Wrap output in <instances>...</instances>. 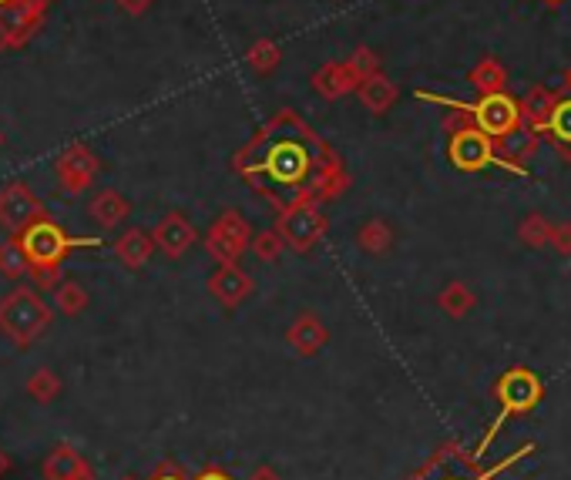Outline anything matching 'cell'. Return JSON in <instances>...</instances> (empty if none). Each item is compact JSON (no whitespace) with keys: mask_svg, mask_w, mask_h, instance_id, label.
<instances>
[{"mask_svg":"<svg viewBox=\"0 0 571 480\" xmlns=\"http://www.w3.org/2000/svg\"><path fill=\"white\" fill-rule=\"evenodd\" d=\"M548 138L561 148V155L571 162V98H558L555 111H551Z\"/></svg>","mask_w":571,"mask_h":480,"instance_id":"22","label":"cell"},{"mask_svg":"<svg viewBox=\"0 0 571 480\" xmlns=\"http://www.w3.org/2000/svg\"><path fill=\"white\" fill-rule=\"evenodd\" d=\"M565 91H571V64L565 68Z\"/></svg>","mask_w":571,"mask_h":480,"instance_id":"37","label":"cell"},{"mask_svg":"<svg viewBox=\"0 0 571 480\" xmlns=\"http://www.w3.org/2000/svg\"><path fill=\"white\" fill-rule=\"evenodd\" d=\"M467 84L477 91V98H488V94L508 91V71L498 58H481L467 74Z\"/></svg>","mask_w":571,"mask_h":480,"instance_id":"17","label":"cell"},{"mask_svg":"<svg viewBox=\"0 0 571 480\" xmlns=\"http://www.w3.org/2000/svg\"><path fill=\"white\" fill-rule=\"evenodd\" d=\"M115 252L128 269H142L155 252V235H145L142 229H128L115 242Z\"/></svg>","mask_w":571,"mask_h":480,"instance_id":"19","label":"cell"},{"mask_svg":"<svg viewBox=\"0 0 571 480\" xmlns=\"http://www.w3.org/2000/svg\"><path fill=\"white\" fill-rule=\"evenodd\" d=\"M558 105V94L541 88V84H535L528 94L521 98V121L524 128L531 131V135H548V125H551V111H555Z\"/></svg>","mask_w":571,"mask_h":480,"instance_id":"14","label":"cell"},{"mask_svg":"<svg viewBox=\"0 0 571 480\" xmlns=\"http://www.w3.org/2000/svg\"><path fill=\"white\" fill-rule=\"evenodd\" d=\"M44 480H95V470L71 444H58L44 457Z\"/></svg>","mask_w":571,"mask_h":480,"instance_id":"12","label":"cell"},{"mask_svg":"<svg viewBox=\"0 0 571 480\" xmlns=\"http://www.w3.org/2000/svg\"><path fill=\"white\" fill-rule=\"evenodd\" d=\"M215 235H222V239L229 242V246H236L239 252L249 246V222L242 219L239 212H222L219 222L212 225Z\"/></svg>","mask_w":571,"mask_h":480,"instance_id":"24","label":"cell"},{"mask_svg":"<svg viewBox=\"0 0 571 480\" xmlns=\"http://www.w3.org/2000/svg\"><path fill=\"white\" fill-rule=\"evenodd\" d=\"M474 125L481 131H488L494 141L514 135L524 121H521V101H514L508 91L501 94H488V98H477L474 105H467Z\"/></svg>","mask_w":571,"mask_h":480,"instance_id":"6","label":"cell"},{"mask_svg":"<svg viewBox=\"0 0 571 480\" xmlns=\"http://www.w3.org/2000/svg\"><path fill=\"white\" fill-rule=\"evenodd\" d=\"M357 98H360V105L370 111V115H387V111L397 105L400 88L390 78H383V71H380V74H373V78L360 81Z\"/></svg>","mask_w":571,"mask_h":480,"instance_id":"16","label":"cell"},{"mask_svg":"<svg viewBox=\"0 0 571 480\" xmlns=\"http://www.w3.org/2000/svg\"><path fill=\"white\" fill-rule=\"evenodd\" d=\"M158 480H179V477H158Z\"/></svg>","mask_w":571,"mask_h":480,"instance_id":"39","label":"cell"},{"mask_svg":"<svg viewBox=\"0 0 571 480\" xmlns=\"http://www.w3.org/2000/svg\"><path fill=\"white\" fill-rule=\"evenodd\" d=\"M323 229H326V215L316 209V202L310 199H299L293 209L283 215V222H279V235H283L293 249H310L323 235Z\"/></svg>","mask_w":571,"mask_h":480,"instance_id":"8","label":"cell"},{"mask_svg":"<svg viewBox=\"0 0 571 480\" xmlns=\"http://www.w3.org/2000/svg\"><path fill=\"white\" fill-rule=\"evenodd\" d=\"M115 4H118L125 14H131V17H142L145 11H152L155 0H115Z\"/></svg>","mask_w":571,"mask_h":480,"instance_id":"34","label":"cell"},{"mask_svg":"<svg viewBox=\"0 0 571 480\" xmlns=\"http://www.w3.org/2000/svg\"><path fill=\"white\" fill-rule=\"evenodd\" d=\"M551 242H555V249L558 252H571V225H555V229H551Z\"/></svg>","mask_w":571,"mask_h":480,"instance_id":"33","label":"cell"},{"mask_svg":"<svg viewBox=\"0 0 571 480\" xmlns=\"http://www.w3.org/2000/svg\"><path fill=\"white\" fill-rule=\"evenodd\" d=\"M48 219V209L24 182H11L0 188V225L11 235H24L34 222Z\"/></svg>","mask_w":571,"mask_h":480,"instance_id":"7","label":"cell"},{"mask_svg":"<svg viewBox=\"0 0 571 480\" xmlns=\"http://www.w3.org/2000/svg\"><path fill=\"white\" fill-rule=\"evenodd\" d=\"M447 155H451V165L461 168V172H481V168H488V165H504L508 172L524 175V165L504 162L501 152H498V141L477 125H467V128L457 131V135H451Z\"/></svg>","mask_w":571,"mask_h":480,"instance_id":"3","label":"cell"},{"mask_svg":"<svg viewBox=\"0 0 571 480\" xmlns=\"http://www.w3.org/2000/svg\"><path fill=\"white\" fill-rule=\"evenodd\" d=\"M279 61H283V51H279V44L269 41V37H259L246 51V64L256 74H273L279 68Z\"/></svg>","mask_w":571,"mask_h":480,"instance_id":"23","label":"cell"},{"mask_svg":"<svg viewBox=\"0 0 571 480\" xmlns=\"http://www.w3.org/2000/svg\"><path fill=\"white\" fill-rule=\"evenodd\" d=\"M498 397L504 400V410L498 413V420H494V427L488 430V437L481 440V447H477L474 460L484 457V450H488L491 440L498 437V430L504 427V420H508L511 413L528 410L531 403L541 397V383H538V376L531 373V370H511V373H504V380L498 383Z\"/></svg>","mask_w":571,"mask_h":480,"instance_id":"4","label":"cell"},{"mask_svg":"<svg viewBox=\"0 0 571 480\" xmlns=\"http://www.w3.org/2000/svg\"><path fill=\"white\" fill-rule=\"evenodd\" d=\"M44 17V7L34 0H17V4L0 7V47L24 44L34 34L37 21Z\"/></svg>","mask_w":571,"mask_h":480,"instance_id":"10","label":"cell"},{"mask_svg":"<svg viewBox=\"0 0 571 480\" xmlns=\"http://www.w3.org/2000/svg\"><path fill=\"white\" fill-rule=\"evenodd\" d=\"M346 64H350V71L357 74V81H367V78H373V74H380V54L373 51L370 44L353 47V54L346 58Z\"/></svg>","mask_w":571,"mask_h":480,"instance_id":"27","label":"cell"},{"mask_svg":"<svg viewBox=\"0 0 571 480\" xmlns=\"http://www.w3.org/2000/svg\"><path fill=\"white\" fill-rule=\"evenodd\" d=\"M279 249H283V235H276V232H262L259 239H256V252L262 259H276L279 256Z\"/></svg>","mask_w":571,"mask_h":480,"instance_id":"32","label":"cell"},{"mask_svg":"<svg viewBox=\"0 0 571 480\" xmlns=\"http://www.w3.org/2000/svg\"><path fill=\"white\" fill-rule=\"evenodd\" d=\"M209 289L222 306H239L242 299L252 293V279L236 266V262H232V266H222L219 272H215Z\"/></svg>","mask_w":571,"mask_h":480,"instance_id":"15","label":"cell"},{"mask_svg":"<svg viewBox=\"0 0 571 480\" xmlns=\"http://www.w3.org/2000/svg\"><path fill=\"white\" fill-rule=\"evenodd\" d=\"M155 246L165 252V256H172V259H179L185 256V252L192 249V242H195V229H192V222L185 219V215L179 212H168L162 222L155 225Z\"/></svg>","mask_w":571,"mask_h":480,"instance_id":"11","label":"cell"},{"mask_svg":"<svg viewBox=\"0 0 571 480\" xmlns=\"http://www.w3.org/2000/svg\"><path fill=\"white\" fill-rule=\"evenodd\" d=\"M7 4H17V0H0V7H7ZM34 4H41V7H48L51 0H34Z\"/></svg>","mask_w":571,"mask_h":480,"instance_id":"36","label":"cell"},{"mask_svg":"<svg viewBox=\"0 0 571 480\" xmlns=\"http://www.w3.org/2000/svg\"><path fill=\"white\" fill-rule=\"evenodd\" d=\"M0 145H4V135H0Z\"/></svg>","mask_w":571,"mask_h":480,"instance_id":"40","label":"cell"},{"mask_svg":"<svg viewBox=\"0 0 571 480\" xmlns=\"http://www.w3.org/2000/svg\"><path fill=\"white\" fill-rule=\"evenodd\" d=\"M54 172H58V185L64 188V192L81 195V192H88L91 182L98 178L101 162L95 158V152H91V148L71 145L68 152H61L58 165H54Z\"/></svg>","mask_w":571,"mask_h":480,"instance_id":"9","label":"cell"},{"mask_svg":"<svg viewBox=\"0 0 571 480\" xmlns=\"http://www.w3.org/2000/svg\"><path fill=\"white\" fill-rule=\"evenodd\" d=\"M441 306L451 316H464L467 309L474 306V296H471V289L461 286V282H451V286H447L444 293H441Z\"/></svg>","mask_w":571,"mask_h":480,"instance_id":"28","label":"cell"},{"mask_svg":"<svg viewBox=\"0 0 571 480\" xmlns=\"http://www.w3.org/2000/svg\"><path fill=\"white\" fill-rule=\"evenodd\" d=\"M51 299H54V309L64 316H78L84 313V306H88V293H84V286H78V282H61L51 293Z\"/></svg>","mask_w":571,"mask_h":480,"instance_id":"26","label":"cell"},{"mask_svg":"<svg viewBox=\"0 0 571 480\" xmlns=\"http://www.w3.org/2000/svg\"><path fill=\"white\" fill-rule=\"evenodd\" d=\"M27 276H31L37 293H54V289H58L61 282H64L61 266H31V272H27Z\"/></svg>","mask_w":571,"mask_h":480,"instance_id":"30","label":"cell"},{"mask_svg":"<svg viewBox=\"0 0 571 480\" xmlns=\"http://www.w3.org/2000/svg\"><path fill=\"white\" fill-rule=\"evenodd\" d=\"M54 313L34 286H17L0 299V333L17 346H31L51 329Z\"/></svg>","mask_w":571,"mask_h":480,"instance_id":"2","label":"cell"},{"mask_svg":"<svg viewBox=\"0 0 571 480\" xmlns=\"http://www.w3.org/2000/svg\"><path fill=\"white\" fill-rule=\"evenodd\" d=\"M360 246L367 252H383L390 246V229L383 222H367L360 229Z\"/></svg>","mask_w":571,"mask_h":480,"instance_id":"29","label":"cell"},{"mask_svg":"<svg viewBox=\"0 0 571 480\" xmlns=\"http://www.w3.org/2000/svg\"><path fill=\"white\" fill-rule=\"evenodd\" d=\"M289 343H293L299 353L310 356V353H316L326 343V326L313 313L299 316L296 323H293V329H289Z\"/></svg>","mask_w":571,"mask_h":480,"instance_id":"20","label":"cell"},{"mask_svg":"<svg viewBox=\"0 0 571 480\" xmlns=\"http://www.w3.org/2000/svg\"><path fill=\"white\" fill-rule=\"evenodd\" d=\"M357 88H360V81L346 61H326L323 68H316V74H313V91L326 101L346 98V94L357 91Z\"/></svg>","mask_w":571,"mask_h":480,"instance_id":"13","label":"cell"},{"mask_svg":"<svg viewBox=\"0 0 571 480\" xmlns=\"http://www.w3.org/2000/svg\"><path fill=\"white\" fill-rule=\"evenodd\" d=\"M7 467H11V460H7V454H4V450H0V477L7 474Z\"/></svg>","mask_w":571,"mask_h":480,"instance_id":"35","label":"cell"},{"mask_svg":"<svg viewBox=\"0 0 571 480\" xmlns=\"http://www.w3.org/2000/svg\"><path fill=\"white\" fill-rule=\"evenodd\" d=\"M27 272H31V259H27L21 239L11 235L7 242H0V276L17 282V279H24Z\"/></svg>","mask_w":571,"mask_h":480,"instance_id":"21","label":"cell"},{"mask_svg":"<svg viewBox=\"0 0 571 480\" xmlns=\"http://www.w3.org/2000/svg\"><path fill=\"white\" fill-rule=\"evenodd\" d=\"M252 152H262V162H236V168L242 175H256L262 172L273 185H283V188H303L310 182V175L316 168H336V155L330 148L316 138V131L306 125L303 118L289 115H276L269 121L266 128L259 131L256 141H252Z\"/></svg>","mask_w":571,"mask_h":480,"instance_id":"1","label":"cell"},{"mask_svg":"<svg viewBox=\"0 0 571 480\" xmlns=\"http://www.w3.org/2000/svg\"><path fill=\"white\" fill-rule=\"evenodd\" d=\"M545 4H551V7H555V4H561V0H545Z\"/></svg>","mask_w":571,"mask_h":480,"instance_id":"38","label":"cell"},{"mask_svg":"<svg viewBox=\"0 0 571 480\" xmlns=\"http://www.w3.org/2000/svg\"><path fill=\"white\" fill-rule=\"evenodd\" d=\"M17 239H21L31 266H61L64 256L78 246V242H74L58 222H51V215L41 222H34L31 229H27L24 235H17Z\"/></svg>","mask_w":571,"mask_h":480,"instance_id":"5","label":"cell"},{"mask_svg":"<svg viewBox=\"0 0 571 480\" xmlns=\"http://www.w3.org/2000/svg\"><path fill=\"white\" fill-rule=\"evenodd\" d=\"M91 219H95L101 229H115L128 219L131 205L125 202V195H118L115 188H105V192H98L95 199H91Z\"/></svg>","mask_w":571,"mask_h":480,"instance_id":"18","label":"cell"},{"mask_svg":"<svg viewBox=\"0 0 571 480\" xmlns=\"http://www.w3.org/2000/svg\"><path fill=\"white\" fill-rule=\"evenodd\" d=\"M521 239L528 242V246H545V242H551V225L541 219V215H528L521 225Z\"/></svg>","mask_w":571,"mask_h":480,"instance_id":"31","label":"cell"},{"mask_svg":"<svg viewBox=\"0 0 571 480\" xmlns=\"http://www.w3.org/2000/svg\"><path fill=\"white\" fill-rule=\"evenodd\" d=\"M27 397L37 403H54L61 397V380L54 370H37L27 376Z\"/></svg>","mask_w":571,"mask_h":480,"instance_id":"25","label":"cell"}]
</instances>
